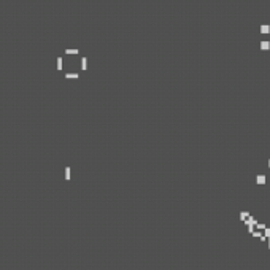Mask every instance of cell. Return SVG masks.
<instances>
[{
	"label": "cell",
	"instance_id": "ba28073f",
	"mask_svg": "<svg viewBox=\"0 0 270 270\" xmlns=\"http://www.w3.org/2000/svg\"><path fill=\"white\" fill-rule=\"evenodd\" d=\"M262 235H264L265 238H269V237H270V227H265V229H264V234H262Z\"/></svg>",
	"mask_w": 270,
	"mask_h": 270
},
{
	"label": "cell",
	"instance_id": "5b68a950",
	"mask_svg": "<svg viewBox=\"0 0 270 270\" xmlns=\"http://www.w3.org/2000/svg\"><path fill=\"white\" fill-rule=\"evenodd\" d=\"M80 49H65V54H68V56H73V54H78Z\"/></svg>",
	"mask_w": 270,
	"mask_h": 270
},
{
	"label": "cell",
	"instance_id": "7a4b0ae2",
	"mask_svg": "<svg viewBox=\"0 0 270 270\" xmlns=\"http://www.w3.org/2000/svg\"><path fill=\"white\" fill-rule=\"evenodd\" d=\"M259 32L264 33V35H267V33H270V26L269 24H262L261 27H259Z\"/></svg>",
	"mask_w": 270,
	"mask_h": 270
},
{
	"label": "cell",
	"instance_id": "6da1fadb",
	"mask_svg": "<svg viewBox=\"0 0 270 270\" xmlns=\"http://www.w3.org/2000/svg\"><path fill=\"white\" fill-rule=\"evenodd\" d=\"M259 46H261L262 51H269V49H270V41H269V40H262Z\"/></svg>",
	"mask_w": 270,
	"mask_h": 270
},
{
	"label": "cell",
	"instance_id": "3957f363",
	"mask_svg": "<svg viewBox=\"0 0 270 270\" xmlns=\"http://www.w3.org/2000/svg\"><path fill=\"white\" fill-rule=\"evenodd\" d=\"M265 181H267L265 175H257V176H256V183L257 184H265Z\"/></svg>",
	"mask_w": 270,
	"mask_h": 270
},
{
	"label": "cell",
	"instance_id": "8992f818",
	"mask_svg": "<svg viewBox=\"0 0 270 270\" xmlns=\"http://www.w3.org/2000/svg\"><path fill=\"white\" fill-rule=\"evenodd\" d=\"M81 68H83V70L87 68V59H86V57H83V59H81Z\"/></svg>",
	"mask_w": 270,
	"mask_h": 270
},
{
	"label": "cell",
	"instance_id": "52a82bcc",
	"mask_svg": "<svg viewBox=\"0 0 270 270\" xmlns=\"http://www.w3.org/2000/svg\"><path fill=\"white\" fill-rule=\"evenodd\" d=\"M248 216H249L248 211H242V213H240V219H242V221H245V219L248 218Z\"/></svg>",
	"mask_w": 270,
	"mask_h": 270
},
{
	"label": "cell",
	"instance_id": "7c38bea8",
	"mask_svg": "<svg viewBox=\"0 0 270 270\" xmlns=\"http://www.w3.org/2000/svg\"><path fill=\"white\" fill-rule=\"evenodd\" d=\"M262 235V232L261 230H257V232H253V237H261Z\"/></svg>",
	"mask_w": 270,
	"mask_h": 270
},
{
	"label": "cell",
	"instance_id": "4fadbf2b",
	"mask_svg": "<svg viewBox=\"0 0 270 270\" xmlns=\"http://www.w3.org/2000/svg\"><path fill=\"white\" fill-rule=\"evenodd\" d=\"M267 165H269V168H270V159H269V162H267Z\"/></svg>",
	"mask_w": 270,
	"mask_h": 270
},
{
	"label": "cell",
	"instance_id": "277c9868",
	"mask_svg": "<svg viewBox=\"0 0 270 270\" xmlns=\"http://www.w3.org/2000/svg\"><path fill=\"white\" fill-rule=\"evenodd\" d=\"M65 78L67 80H78L80 75H78V73H65Z\"/></svg>",
	"mask_w": 270,
	"mask_h": 270
},
{
	"label": "cell",
	"instance_id": "8fae6325",
	"mask_svg": "<svg viewBox=\"0 0 270 270\" xmlns=\"http://www.w3.org/2000/svg\"><path fill=\"white\" fill-rule=\"evenodd\" d=\"M65 178H67V180H70V168L68 167L65 168Z\"/></svg>",
	"mask_w": 270,
	"mask_h": 270
},
{
	"label": "cell",
	"instance_id": "9c48e42d",
	"mask_svg": "<svg viewBox=\"0 0 270 270\" xmlns=\"http://www.w3.org/2000/svg\"><path fill=\"white\" fill-rule=\"evenodd\" d=\"M57 70H62V57H57Z\"/></svg>",
	"mask_w": 270,
	"mask_h": 270
},
{
	"label": "cell",
	"instance_id": "30bf717a",
	"mask_svg": "<svg viewBox=\"0 0 270 270\" xmlns=\"http://www.w3.org/2000/svg\"><path fill=\"white\" fill-rule=\"evenodd\" d=\"M256 227H257V230H264V229H265V224H261V222H256Z\"/></svg>",
	"mask_w": 270,
	"mask_h": 270
}]
</instances>
